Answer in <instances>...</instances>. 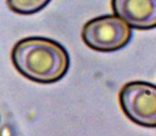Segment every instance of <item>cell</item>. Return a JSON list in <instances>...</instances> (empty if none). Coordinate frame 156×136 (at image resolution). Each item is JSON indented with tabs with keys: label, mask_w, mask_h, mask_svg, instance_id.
Returning <instances> with one entry per match:
<instances>
[{
	"label": "cell",
	"mask_w": 156,
	"mask_h": 136,
	"mask_svg": "<svg viewBox=\"0 0 156 136\" xmlns=\"http://www.w3.org/2000/svg\"><path fill=\"white\" fill-rule=\"evenodd\" d=\"M12 62L18 72L33 82L51 84L60 81L69 69V54L55 41L28 37L16 43Z\"/></svg>",
	"instance_id": "1"
},
{
	"label": "cell",
	"mask_w": 156,
	"mask_h": 136,
	"mask_svg": "<svg viewBox=\"0 0 156 136\" xmlns=\"http://www.w3.org/2000/svg\"><path fill=\"white\" fill-rule=\"evenodd\" d=\"M51 0H8V5L13 12L23 15H31L39 12Z\"/></svg>",
	"instance_id": "5"
},
{
	"label": "cell",
	"mask_w": 156,
	"mask_h": 136,
	"mask_svg": "<svg viewBox=\"0 0 156 136\" xmlns=\"http://www.w3.org/2000/svg\"><path fill=\"white\" fill-rule=\"evenodd\" d=\"M132 37L131 27L118 16L105 15L89 20L84 26L82 38L90 49L113 52L123 48Z\"/></svg>",
	"instance_id": "2"
},
{
	"label": "cell",
	"mask_w": 156,
	"mask_h": 136,
	"mask_svg": "<svg viewBox=\"0 0 156 136\" xmlns=\"http://www.w3.org/2000/svg\"><path fill=\"white\" fill-rule=\"evenodd\" d=\"M119 103L133 122L156 128V85L142 81L127 83L120 91Z\"/></svg>",
	"instance_id": "3"
},
{
	"label": "cell",
	"mask_w": 156,
	"mask_h": 136,
	"mask_svg": "<svg viewBox=\"0 0 156 136\" xmlns=\"http://www.w3.org/2000/svg\"><path fill=\"white\" fill-rule=\"evenodd\" d=\"M113 11L129 27L140 30L156 28V0H112Z\"/></svg>",
	"instance_id": "4"
}]
</instances>
